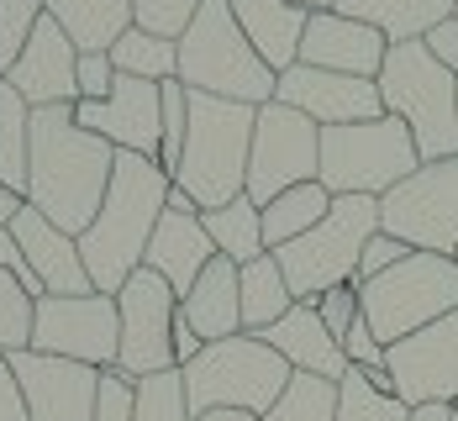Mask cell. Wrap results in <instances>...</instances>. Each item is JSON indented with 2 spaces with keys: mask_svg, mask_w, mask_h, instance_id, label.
<instances>
[{
  "mask_svg": "<svg viewBox=\"0 0 458 421\" xmlns=\"http://www.w3.org/2000/svg\"><path fill=\"white\" fill-rule=\"evenodd\" d=\"M421 47H427V53H432V58H437V63L458 80V11H454V16H443V21L421 38Z\"/></svg>",
  "mask_w": 458,
  "mask_h": 421,
  "instance_id": "7bdbcfd3",
  "label": "cell"
},
{
  "mask_svg": "<svg viewBox=\"0 0 458 421\" xmlns=\"http://www.w3.org/2000/svg\"><path fill=\"white\" fill-rule=\"evenodd\" d=\"M111 63H116V74L164 85V80H180V43L153 38V32H142V27H127V32L111 43Z\"/></svg>",
  "mask_w": 458,
  "mask_h": 421,
  "instance_id": "4dcf8cb0",
  "label": "cell"
},
{
  "mask_svg": "<svg viewBox=\"0 0 458 421\" xmlns=\"http://www.w3.org/2000/svg\"><path fill=\"white\" fill-rule=\"evenodd\" d=\"M184 406L190 417L200 411H248L264 417L290 384V364L253 332H237L222 342H206L195 364H184Z\"/></svg>",
  "mask_w": 458,
  "mask_h": 421,
  "instance_id": "5b68a950",
  "label": "cell"
},
{
  "mask_svg": "<svg viewBox=\"0 0 458 421\" xmlns=\"http://www.w3.org/2000/svg\"><path fill=\"white\" fill-rule=\"evenodd\" d=\"M454 11H458V5H454Z\"/></svg>",
  "mask_w": 458,
  "mask_h": 421,
  "instance_id": "816d5d0a",
  "label": "cell"
},
{
  "mask_svg": "<svg viewBox=\"0 0 458 421\" xmlns=\"http://www.w3.org/2000/svg\"><path fill=\"white\" fill-rule=\"evenodd\" d=\"M385 369L406 406H454L458 400V311L385 348Z\"/></svg>",
  "mask_w": 458,
  "mask_h": 421,
  "instance_id": "5bb4252c",
  "label": "cell"
},
{
  "mask_svg": "<svg viewBox=\"0 0 458 421\" xmlns=\"http://www.w3.org/2000/svg\"><path fill=\"white\" fill-rule=\"evenodd\" d=\"M237 284H242V332H269L295 306V295H290V284H284V269H279L275 253H264V258H253V264H242L237 269Z\"/></svg>",
  "mask_w": 458,
  "mask_h": 421,
  "instance_id": "83f0119b",
  "label": "cell"
},
{
  "mask_svg": "<svg viewBox=\"0 0 458 421\" xmlns=\"http://www.w3.org/2000/svg\"><path fill=\"white\" fill-rule=\"evenodd\" d=\"M337 421H411V406L401 395H379L364 369H348L337 379Z\"/></svg>",
  "mask_w": 458,
  "mask_h": 421,
  "instance_id": "d6a6232c",
  "label": "cell"
},
{
  "mask_svg": "<svg viewBox=\"0 0 458 421\" xmlns=\"http://www.w3.org/2000/svg\"><path fill=\"white\" fill-rule=\"evenodd\" d=\"M379 100L385 116L406 122L421 164L458 158V80L421 43H390L379 69Z\"/></svg>",
  "mask_w": 458,
  "mask_h": 421,
  "instance_id": "277c9868",
  "label": "cell"
},
{
  "mask_svg": "<svg viewBox=\"0 0 458 421\" xmlns=\"http://www.w3.org/2000/svg\"><path fill=\"white\" fill-rule=\"evenodd\" d=\"M74 63H80V47L64 38V27L53 16H43L38 32H32V43L21 47L16 69L5 80L16 85V95L32 111H43V105H74L80 100V90H74Z\"/></svg>",
  "mask_w": 458,
  "mask_h": 421,
  "instance_id": "ffe728a7",
  "label": "cell"
},
{
  "mask_svg": "<svg viewBox=\"0 0 458 421\" xmlns=\"http://www.w3.org/2000/svg\"><path fill=\"white\" fill-rule=\"evenodd\" d=\"M111 85H116L111 53H80V63H74V90H80V100H106Z\"/></svg>",
  "mask_w": 458,
  "mask_h": 421,
  "instance_id": "f35d334b",
  "label": "cell"
},
{
  "mask_svg": "<svg viewBox=\"0 0 458 421\" xmlns=\"http://www.w3.org/2000/svg\"><path fill=\"white\" fill-rule=\"evenodd\" d=\"M116 169V147L74 122V105L32 111V153H27V206H38L53 227L85 232L106 200Z\"/></svg>",
  "mask_w": 458,
  "mask_h": 421,
  "instance_id": "6da1fadb",
  "label": "cell"
},
{
  "mask_svg": "<svg viewBox=\"0 0 458 421\" xmlns=\"http://www.w3.org/2000/svg\"><path fill=\"white\" fill-rule=\"evenodd\" d=\"M32 322H38V295H27V284L0 269V353L32 348Z\"/></svg>",
  "mask_w": 458,
  "mask_h": 421,
  "instance_id": "836d02e7",
  "label": "cell"
},
{
  "mask_svg": "<svg viewBox=\"0 0 458 421\" xmlns=\"http://www.w3.org/2000/svg\"><path fill=\"white\" fill-rule=\"evenodd\" d=\"M200 5H206V0H132V27L153 32V38L180 43L184 27L200 16Z\"/></svg>",
  "mask_w": 458,
  "mask_h": 421,
  "instance_id": "8d00e7d4",
  "label": "cell"
},
{
  "mask_svg": "<svg viewBox=\"0 0 458 421\" xmlns=\"http://www.w3.org/2000/svg\"><path fill=\"white\" fill-rule=\"evenodd\" d=\"M200 227L211 237V248H216L222 258H232L237 269L269 253V248H264V211H259L248 195H237V200L216 206V211H200Z\"/></svg>",
  "mask_w": 458,
  "mask_h": 421,
  "instance_id": "4316f807",
  "label": "cell"
},
{
  "mask_svg": "<svg viewBox=\"0 0 458 421\" xmlns=\"http://www.w3.org/2000/svg\"><path fill=\"white\" fill-rule=\"evenodd\" d=\"M374 232H379V200L374 195H332V211L311 232L275 248L290 295L317 300L332 284H359V253Z\"/></svg>",
  "mask_w": 458,
  "mask_h": 421,
  "instance_id": "52a82bcc",
  "label": "cell"
},
{
  "mask_svg": "<svg viewBox=\"0 0 458 421\" xmlns=\"http://www.w3.org/2000/svg\"><path fill=\"white\" fill-rule=\"evenodd\" d=\"M132 421H190L180 369H164V375L138 379V390H132Z\"/></svg>",
  "mask_w": 458,
  "mask_h": 421,
  "instance_id": "e575fe53",
  "label": "cell"
},
{
  "mask_svg": "<svg viewBox=\"0 0 458 421\" xmlns=\"http://www.w3.org/2000/svg\"><path fill=\"white\" fill-rule=\"evenodd\" d=\"M458 0H337L332 11L369 21L385 43H421L443 16H454Z\"/></svg>",
  "mask_w": 458,
  "mask_h": 421,
  "instance_id": "d4e9b609",
  "label": "cell"
},
{
  "mask_svg": "<svg viewBox=\"0 0 458 421\" xmlns=\"http://www.w3.org/2000/svg\"><path fill=\"white\" fill-rule=\"evenodd\" d=\"M132 379L106 369L100 375V400H95V421H132Z\"/></svg>",
  "mask_w": 458,
  "mask_h": 421,
  "instance_id": "ab89813d",
  "label": "cell"
},
{
  "mask_svg": "<svg viewBox=\"0 0 458 421\" xmlns=\"http://www.w3.org/2000/svg\"><path fill=\"white\" fill-rule=\"evenodd\" d=\"M253 122H259V105L190 90V127H184V153H180V169H174V185L200 211H216V206H227L248 189Z\"/></svg>",
  "mask_w": 458,
  "mask_h": 421,
  "instance_id": "3957f363",
  "label": "cell"
},
{
  "mask_svg": "<svg viewBox=\"0 0 458 421\" xmlns=\"http://www.w3.org/2000/svg\"><path fill=\"white\" fill-rule=\"evenodd\" d=\"M169 189H174V180L158 169V158L116 153L106 200H100L95 222L80 232V258H85V274L100 295H116L142 269L148 237L169 206Z\"/></svg>",
  "mask_w": 458,
  "mask_h": 421,
  "instance_id": "7a4b0ae2",
  "label": "cell"
},
{
  "mask_svg": "<svg viewBox=\"0 0 458 421\" xmlns=\"http://www.w3.org/2000/svg\"><path fill=\"white\" fill-rule=\"evenodd\" d=\"M390 43L343 11H311L306 16V38H301V63L311 69H332V74H359V80H379Z\"/></svg>",
  "mask_w": 458,
  "mask_h": 421,
  "instance_id": "ac0fdd59",
  "label": "cell"
},
{
  "mask_svg": "<svg viewBox=\"0 0 458 421\" xmlns=\"http://www.w3.org/2000/svg\"><path fill=\"white\" fill-rule=\"evenodd\" d=\"M295 5H306V11H332L337 0H295Z\"/></svg>",
  "mask_w": 458,
  "mask_h": 421,
  "instance_id": "c3c4849f",
  "label": "cell"
},
{
  "mask_svg": "<svg viewBox=\"0 0 458 421\" xmlns=\"http://www.w3.org/2000/svg\"><path fill=\"white\" fill-rule=\"evenodd\" d=\"M32 348L53 358H74L90 369H116V348H122V316H116V295H43L38 300V322H32Z\"/></svg>",
  "mask_w": 458,
  "mask_h": 421,
  "instance_id": "7c38bea8",
  "label": "cell"
},
{
  "mask_svg": "<svg viewBox=\"0 0 458 421\" xmlns=\"http://www.w3.org/2000/svg\"><path fill=\"white\" fill-rule=\"evenodd\" d=\"M74 122L106 138L116 153H142V158H158V142H164V100L158 85L132 80V74H116V85L106 100H74Z\"/></svg>",
  "mask_w": 458,
  "mask_h": 421,
  "instance_id": "2e32d148",
  "label": "cell"
},
{
  "mask_svg": "<svg viewBox=\"0 0 458 421\" xmlns=\"http://www.w3.org/2000/svg\"><path fill=\"white\" fill-rule=\"evenodd\" d=\"M116 316H122V348H116V375L132 384L148 375L174 369V316L180 295L158 280L153 269H138L116 290Z\"/></svg>",
  "mask_w": 458,
  "mask_h": 421,
  "instance_id": "4fadbf2b",
  "label": "cell"
},
{
  "mask_svg": "<svg viewBox=\"0 0 458 421\" xmlns=\"http://www.w3.org/2000/svg\"><path fill=\"white\" fill-rule=\"evenodd\" d=\"M406 253H411L406 242H395L390 232H374V237L364 242V253H359V284L374 280V274H385V269H395Z\"/></svg>",
  "mask_w": 458,
  "mask_h": 421,
  "instance_id": "60d3db41",
  "label": "cell"
},
{
  "mask_svg": "<svg viewBox=\"0 0 458 421\" xmlns=\"http://www.w3.org/2000/svg\"><path fill=\"white\" fill-rule=\"evenodd\" d=\"M259 421H337V379L290 375L284 395Z\"/></svg>",
  "mask_w": 458,
  "mask_h": 421,
  "instance_id": "1f68e13d",
  "label": "cell"
},
{
  "mask_svg": "<svg viewBox=\"0 0 458 421\" xmlns=\"http://www.w3.org/2000/svg\"><path fill=\"white\" fill-rule=\"evenodd\" d=\"M259 211H264V248L275 253V248H284V242H295V237H306L317 227L321 216L332 211V195H327L321 180H306V185L275 195V200L259 206Z\"/></svg>",
  "mask_w": 458,
  "mask_h": 421,
  "instance_id": "f1b7e54d",
  "label": "cell"
},
{
  "mask_svg": "<svg viewBox=\"0 0 458 421\" xmlns=\"http://www.w3.org/2000/svg\"><path fill=\"white\" fill-rule=\"evenodd\" d=\"M359 311L369 332L390 348L458 311V264L448 253H406L395 269L359 284Z\"/></svg>",
  "mask_w": 458,
  "mask_h": 421,
  "instance_id": "ba28073f",
  "label": "cell"
},
{
  "mask_svg": "<svg viewBox=\"0 0 458 421\" xmlns=\"http://www.w3.org/2000/svg\"><path fill=\"white\" fill-rule=\"evenodd\" d=\"M321 164V127L311 116L290 111V105H259V122H253V147H248V200L253 206H269L275 195L317 180Z\"/></svg>",
  "mask_w": 458,
  "mask_h": 421,
  "instance_id": "8fae6325",
  "label": "cell"
},
{
  "mask_svg": "<svg viewBox=\"0 0 458 421\" xmlns=\"http://www.w3.org/2000/svg\"><path fill=\"white\" fill-rule=\"evenodd\" d=\"M0 421H27V400H21V384L11 375L5 353H0Z\"/></svg>",
  "mask_w": 458,
  "mask_h": 421,
  "instance_id": "ee69618b",
  "label": "cell"
},
{
  "mask_svg": "<svg viewBox=\"0 0 458 421\" xmlns=\"http://www.w3.org/2000/svg\"><path fill=\"white\" fill-rule=\"evenodd\" d=\"M275 69L248 47L227 0H206L200 16L180 38V85L216 100H242V105H269L275 100Z\"/></svg>",
  "mask_w": 458,
  "mask_h": 421,
  "instance_id": "8992f818",
  "label": "cell"
},
{
  "mask_svg": "<svg viewBox=\"0 0 458 421\" xmlns=\"http://www.w3.org/2000/svg\"><path fill=\"white\" fill-rule=\"evenodd\" d=\"M11 237H16L21 258L32 264L43 295H90L95 290L90 274H85V258H80V237L53 227L38 206H21L11 216Z\"/></svg>",
  "mask_w": 458,
  "mask_h": 421,
  "instance_id": "d6986e66",
  "label": "cell"
},
{
  "mask_svg": "<svg viewBox=\"0 0 458 421\" xmlns=\"http://www.w3.org/2000/svg\"><path fill=\"white\" fill-rule=\"evenodd\" d=\"M27 153H32V105L0 80V185L27 200Z\"/></svg>",
  "mask_w": 458,
  "mask_h": 421,
  "instance_id": "f546056e",
  "label": "cell"
},
{
  "mask_svg": "<svg viewBox=\"0 0 458 421\" xmlns=\"http://www.w3.org/2000/svg\"><path fill=\"white\" fill-rule=\"evenodd\" d=\"M454 421H458V400H454Z\"/></svg>",
  "mask_w": 458,
  "mask_h": 421,
  "instance_id": "681fc988",
  "label": "cell"
},
{
  "mask_svg": "<svg viewBox=\"0 0 458 421\" xmlns=\"http://www.w3.org/2000/svg\"><path fill=\"white\" fill-rule=\"evenodd\" d=\"M311 306H317L321 327L332 332L337 342H343V337H348V327L364 316V311H359V284H332V290H327V295H317Z\"/></svg>",
  "mask_w": 458,
  "mask_h": 421,
  "instance_id": "74e56055",
  "label": "cell"
},
{
  "mask_svg": "<svg viewBox=\"0 0 458 421\" xmlns=\"http://www.w3.org/2000/svg\"><path fill=\"white\" fill-rule=\"evenodd\" d=\"M11 375L21 384L27 400V421H95V400H100V369L74 364V358H53L38 348L5 353Z\"/></svg>",
  "mask_w": 458,
  "mask_h": 421,
  "instance_id": "9a60e30c",
  "label": "cell"
},
{
  "mask_svg": "<svg viewBox=\"0 0 458 421\" xmlns=\"http://www.w3.org/2000/svg\"><path fill=\"white\" fill-rule=\"evenodd\" d=\"M259 337L275 348L295 375H321V379H343L348 375V353H343V342H337L332 332L321 327V316H317L311 300H295L275 327L259 332Z\"/></svg>",
  "mask_w": 458,
  "mask_h": 421,
  "instance_id": "7402d4cb",
  "label": "cell"
},
{
  "mask_svg": "<svg viewBox=\"0 0 458 421\" xmlns=\"http://www.w3.org/2000/svg\"><path fill=\"white\" fill-rule=\"evenodd\" d=\"M190 421H259V417H248V411H200Z\"/></svg>",
  "mask_w": 458,
  "mask_h": 421,
  "instance_id": "bcb514c9",
  "label": "cell"
},
{
  "mask_svg": "<svg viewBox=\"0 0 458 421\" xmlns=\"http://www.w3.org/2000/svg\"><path fill=\"white\" fill-rule=\"evenodd\" d=\"M180 316L195 327L200 342H222L242 332V284H237V264L232 258H211L200 269V280L190 284V295H180Z\"/></svg>",
  "mask_w": 458,
  "mask_h": 421,
  "instance_id": "cb8c5ba5",
  "label": "cell"
},
{
  "mask_svg": "<svg viewBox=\"0 0 458 421\" xmlns=\"http://www.w3.org/2000/svg\"><path fill=\"white\" fill-rule=\"evenodd\" d=\"M421 169L406 122L395 116H374V122H353V127H321V164L317 180L327 195H385L401 180H411Z\"/></svg>",
  "mask_w": 458,
  "mask_h": 421,
  "instance_id": "9c48e42d",
  "label": "cell"
},
{
  "mask_svg": "<svg viewBox=\"0 0 458 421\" xmlns=\"http://www.w3.org/2000/svg\"><path fill=\"white\" fill-rule=\"evenodd\" d=\"M379 232L406 242L411 253H448L458 248V158L421 164L411 180L379 195Z\"/></svg>",
  "mask_w": 458,
  "mask_h": 421,
  "instance_id": "30bf717a",
  "label": "cell"
},
{
  "mask_svg": "<svg viewBox=\"0 0 458 421\" xmlns=\"http://www.w3.org/2000/svg\"><path fill=\"white\" fill-rule=\"evenodd\" d=\"M211 258H216V248H211V237L200 227V211H169V206H164L158 227L148 237L142 269H153L174 295H190V284L200 280V269H206Z\"/></svg>",
  "mask_w": 458,
  "mask_h": 421,
  "instance_id": "44dd1931",
  "label": "cell"
},
{
  "mask_svg": "<svg viewBox=\"0 0 458 421\" xmlns=\"http://www.w3.org/2000/svg\"><path fill=\"white\" fill-rule=\"evenodd\" d=\"M411 421H454V406H416Z\"/></svg>",
  "mask_w": 458,
  "mask_h": 421,
  "instance_id": "f6af8a7d",
  "label": "cell"
},
{
  "mask_svg": "<svg viewBox=\"0 0 458 421\" xmlns=\"http://www.w3.org/2000/svg\"><path fill=\"white\" fill-rule=\"evenodd\" d=\"M275 100L311 116L317 127H353V122H374L385 116V100L374 80L359 74H332V69H311V63H295L275 80Z\"/></svg>",
  "mask_w": 458,
  "mask_h": 421,
  "instance_id": "e0dca14e",
  "label": "cell"
},
{
  "mask_svg": "<svg viewBox=\"0 0 458 421\" xmlns=\"http://www.w3.org/2000/svg\"><path fill=\"white\" fill-rule=\"evenodd\" d=\"M232 16H237V27H242V38L248 47L275 69H295L301 63V38H306V5H295V0H227Z\"/></svg>",
  "mask_w": 458,
  "mask_h": 421,
  "instance_id": "603a6c76",
  "label": "cell"
},
{
  "mask_svg": "<svg viewBox=\"0 0 458 421\" xmlns=\"http://www.w3.org/2000/svg\"><path fill=\"white\" fill-rule=\"evenodd\" d=\"M343 353H348V369H385V342L369 332L364 316L348 327V337H343Z\"/></svg>",
  "mask_w": 458,
  "mask_h": 421,
  "instance_id": "b9f144b4",
  "label": "cell"
},
{
  "mask_svg": "<svg viewBox=\"0 0 458 421\" xmlns=\"http://www.w3.org/2000/svg\"><path fill=\"white\" fill-rule=\"evenodd\" d=\"M43 16H53L80 53H111L132 27V0H43Z\"/></svg>",
  "mask_w": 458,
  "mask_h": 421,
  "instance_id": "484cf974",
  "label": "cell"
},
{
  "mask_svg": "<svg viewBox=\"0 0 458 421\" xmlns=\"http://www.w3.org/2000/svg\"><path fill=\"white\" fill-rule=\"evenodd\" d=\"M454 264H458V248H454Z\"/></svg>",
  "mask_w": 458,
  "mask_h": 421,
  "instance_id": "f907efd6",
  "label": "cell"
},
{
  "mask_svg": "<svg viewBox=\"0 0 458 421\" xmlns=\"http://www.w3.org/2000/svg\"><path fill=\"white\" fill-rule=\"evenodd\" d=\"M169 211H200V206H195V200H190L180 185H174V189H169Z\"/></svg>",
  "mask_w": 458,
  "mask_h": 421,
  "instance_id": "7dc6e473",
  "label": "cell"
},
{
  "mask_svg": "<svg viewBox=\"0 0 458 421\" xmlns=\"http://www.w3.org/2000/svg\"><path fill=\"white\" fill-rule=\"evenodd\" d=\"M38 21H43V0H0V80L16 69V58L32 43Z\"/></svg>",
  "mask_w": 458,
  "mask_h": 421,
  "instance_id": "d590c367",
  "label": "cell"
}]
</instances>
